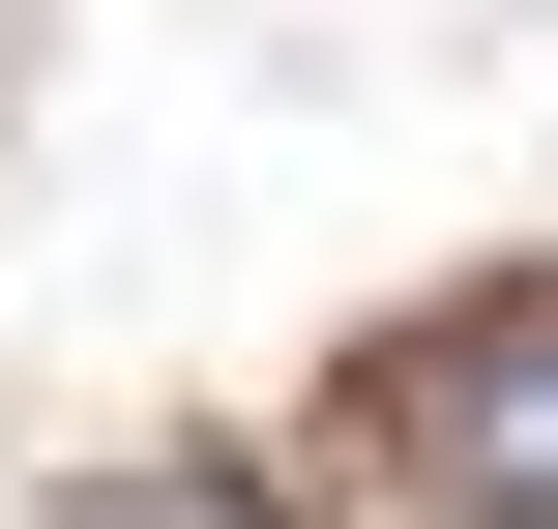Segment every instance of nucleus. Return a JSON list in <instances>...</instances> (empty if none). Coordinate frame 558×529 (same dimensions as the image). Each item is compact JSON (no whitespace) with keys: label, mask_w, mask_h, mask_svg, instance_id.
Masks as SVG:
<instances>
[{"label":"nucleus","mask_w":558,"mask_h":529,"mask_svg":"<svg viewBox=\"0 0 558 529\" xmlns=\"http://www.w3.org/2000/svg\"><path fill=\"white\" fill-rule=\"evenodd\" d=\"M412 442H441L471 529H558V294H471V324L412 353Z\"/></svg>","instance_id":"nucleus-1"},{"label":"nucleus","mask_w":558,"mask_h":529,"mask_svg":"<svg viewBox=\"0 0 558 529\" xmlns=\"http://www.w3.org/2000/svg\"><path fill=\"white\" fill-rule=\"evenodd\" d=\"M59 529H265V501H235V471H88Z\"/></svg>","instance_id":"nucleus-2"}]
</instances>
